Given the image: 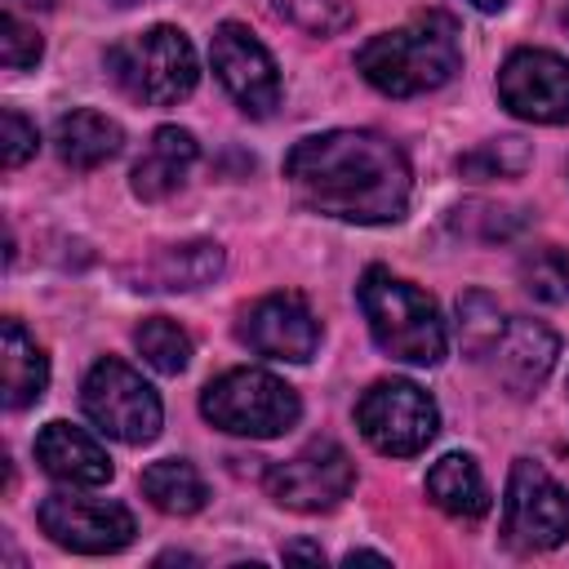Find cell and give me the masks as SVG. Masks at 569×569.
Instances as JSON below:
<instances>
[{"instance_id": "cell-1", "label": "cell", "mask_w": 569, "mask_h": 569, "mask_svg": "<svg viewBox=\"0 0 569 569\" xmlns=\"http://www.w3.org/2000/svg\"><path fill=\"white\" fill-rule=\"evenodd\" d=\"M284 178L298 200L342 222H400L409 209L405 151L369 129H329L302 138L284 156Z\"/></svg>"}, {"instance_id": "cell-2", "label": "cell", "mask_w": 569, "mask_h": 569, "mask_svg": "<svg viewBox=\"0 0 569 569\" xmlns=\"http://www.w3.org/2000/svg\"><path fill=\"white\" fill-rule=\"evenodd\" d=\"M462 67L458 53V31L445 13L413 18L396 31H382L360 44L356 71L387 98H413L449 84Z\"/></svg>"}, {"instance_id": "cell-3", "label": "cell", "mask_w": 569, "mask_h": 569, "mask_svg": "<svg viewBox=\"0 0 569 569\" xmlns=\"http://www.w3.org/2000/svg\"><path fill=\"white\" fill-rule=\"evenodd\" d=\"M360 311L369 320L373 342L405 365H440L449 333L436 302L387 267H369L360 276Z\"/></svg>"}, {"instance_id": "cell-4", "label": "cell", "mask_w": 569, "mask_h": 569, "mask_svg": "<svg viewBox=\"0 0 569 569\" xmlns=\"http://www.w3.org/2000/svg\"><path fill=\"white\" fill-rule=\"evenodd\" d=\"M111 80L147 107H173L196 89V49L178 27H147L107 49Z\"/></svg>"}, {"instance_id": "cell-5", "label": "cell", "mask_w": 569, "mask_h": 569, "mask_svg": "<svg viewBox=\"0 0 569 569\" xmlns=\"http://www.w3.org/2000/svg\"><path fill=\"white\" fill-rule=\"evenodd\" d=\"M200 413L218 431L249 436V440H271V436H284L298 422L302 400L284 378H276L267 369H227L222 378H213L204 387Z\"/></svg>"}, {"instance_id": "cell-6", "label": "cell", "mask_w": 569, "mask_h": 569, "mask_svg": "<svg viewBox=\"0 0 569 569\" xmlns=\"http://www.w3.org/2000/svg\"><path fill=\"white\" fill-rule=\"evenodd\" d=\"M80 405L84 413L93 418L98 431L124 440V445H147L160 436V422H164V409H160V396L156 387L129 369L124 360H98L89 373H84V391H80Z\"/></svg>"}, {"instance_id": "cell-7", "label": "cell", "mask_w": 569, "mask_h": 569, "mask_svg": "<svg viewBox=\"0 0 569 569\" xmlns=\"http://www.w3.org/2000/svg\"><path fill=\"white\" fill-rule=\"evenodd\" d=\"M356 427H360V436H365L378 453L409 458V453H422V449L436 440L440 413H436V400H431L418 382L387 378V382H373V387L360 396V405H356Z\"/></svg>"}, {"instance_id": "cell-8", "label": "cell", "mask_w": 569, "mask_h": 569, "mask_svg": "<svg viewBox=\"0 0 569 569\" xmlns=\"http://www.w3.org/2000/svg\"><path fill=\"white\" fill-rule=\"evenodd\" d=\"M502 533L516 551H551L569 538V493L529 458L511 462L502 498Z\"/></svg>"}, {"instance_id": "cell-9", "label": "cell", "mask_w": 569, "mask_h": 569, "mask_svg": "<svg viewBox=\"0 0 569 569\" xmlns=\"http://www.w3.org/2000/svg\"><path fill=\"white\" fill-rule=\"evenodd\" d=\"M356 485V462L338 440H311L267 471V493L289 511H329Z\"/></svg>"}, {"instance_id": "cell-10", "label": "cell", "mask_w": 569, "mask_h": 569, "mask_svg": "<svg viewBox=\"0 0 569 569\" xmlns=\"http://www.w3.org/2000/svg\"><path fill=\"white\" fill-rule=\"evenodd\" d=\"M40 529L80 556H107L133 542L138 525L129 516V507L111 502V498H84V493H49L40 502Z\"/></svg>"}, {"instance_id": "cell-11", "label": "cell", "mask_w": 569, "mask_h": 569, "mask_svg": "<svg viewBox=\"0 0 569 569\" xmlns=\"http://www.w3.org/2000/svg\"><path fill=\"white\" fill-rule=\"evenodd\" d=\"M209 58H213V71L222 80V89L240 102V111L249 116H271L280 107V71H276V58L267 53V44L240 27V22H222L209 40Z\"/></svg>"}, {"instance_id": "cell-12", "label": "cell", "mask_w": 569, "mask_h": 569, "mask_svg": "<svg viewBox=\"0 0 569 569\" xmlns=\"http://www.w3.org/2000/svg\"><path fill=\"white\" fill-rule=\"evenodd\" d=\"M498 98L520 120L565 124L569 120V62L551 49H516L498 71Z\"/></svg>"}, {"instance_id": "cell-13", "label": "cell", "mask_w": 569, "mask_h": 569, "mask_svg": "<svg viewBox=\"0 0 569 569\" xmlns=\"http://www.w3.org/2000/svg\"><path fill=\"white\" fill-rule=\"evenodd\" d=\"M240 342H249L258 356L271 360H311L320 347V320L298 293H267L240 316Z\"/></svg>"}, {"instance_id": "cell-14", "label": "cell", "mask_w": 569, "mask_h": 569, "mask_svg": "<svg viewBox=\"0 0 569 569\" xmlns=\"http://www.w3.org/2000/svg\"><path fill=\"white\" fill-rule=\"evenodd\" d=\"M560 356V338L538 325V320H507V329L498 333V342L489 347V365H493V378L511 391V396H533L542 387V378L551 373Z\"/></svg>"}, {"instance_id": "cell-15", "label": "cell", "mask_w": 569, "mask_h": 569, "mask_svg": "<svg viewBox=\"0 0 569 569\" xmlns=\"http://www.w3.org/2000/svg\"><path fill=\"white\" fill-rule=\"evenodd\" d=\"M36 462H40L53 480L76 485V489H93V485H107V480H111V458H107V449H102L89 431L62 422V418L40 427V436H36Z\"/></svg>"}, {"instance_id": "cell-16", "label": "cell", "mask_w": 569, "mask_h": 569, "mask_svg": "<svg viewBox=\"0 0 569 569\" xmlns=\"http://www.w3.org/2000/svg\"><path fill=\"white\" fill-rule=\"evenodd\" d=\"M196 156H200V147H196V138H191L187 129L160 124V129L151 133L147 151L138 156L133 173H129L133 196H138V200H164V196H173V191L182 187L187 169L196 164Z\"/></svg>"}, {"instance_id": "cell-17", "label": "cell", "mask_w": 569, "mask_h": 569, "mask_svg": "<svg viewBox=\"0 0 569 569\" xmlns=\"http://www.w3.org/2000/svg\"><path fill=\"white\" fill-rule=\"evenodd\" d=\"M120 147H124V133H120V124H116L111 116H102V111L80 107V111L58 116V124H53V151H58V160L71 164V169H98V164H107L111 156H120Z\"/></svg>"}, {"instance_id": "cell-18", "label": "cell", "mask_w": 569, "mask_h": 569, "mask_svg": "<svg viewBox=\"0 0 569 569\" xmlns=\"http://www.w3.org/2000/svg\"><path fill=\"white\" fill-rule=\"evenodd\" d=\"M222 271V249L213 240H187V244H169L156 258H147L138 267V284L133 289H164V293H182V289H200Z\"/></svg>"}, {"instance_id": "cell-19", "label": "cell", "mask_w": 569, "mask_h": 569, "mask_svg": "<svg viewBox=\"0 0 569 569\" xmlns=\"http://www.w3.org/2000/svg\"><path fill=\"white\" fill-rule=\"evenodd\" d=\"M0 378H4V405L9 409L36 405L49 387V360L18 320L0 325Z\"/></svg>"}, {"instance_id": "cell-20", "label": "cell", "mask_w": 569, "mask_h": 569, "mask_svg": "<svg viewBox=\"0 0 569 569\" xmlns=\"http://www.w3.org/2000/svg\"><path fill=\"white\" fill-rule=\"evenodd\" d=\"M427 493L440 511H449L458 520H480L489 511V485L467 453H445L427 471Z\"/></svg>"}, {"instance_id": "cell-21", "label": "cell", "mask_w": 569, "mask_h": 569, "mask_svg": "<svg viewBox=\"0 0 569 569\" xmlns=\"http://www.w3.org/2000/svg\"><path fill=\"white\" fill-rule=\"evenodd\" d=\"M142 493L156 511L164 516H191L204 507L209 489H204V476L187 462V458H160L142 471Z\"/></svg>"}, {"instance_id": "cell-22", "label": "cell", "mask_w": 569, "mask_h": 569, "mask_svg": "<svg viewBox=\"0 0 569 569\" xmlns=\"http://www.w3.org/2000/svg\"><path fill=\"white\" fill-rule=\"evenodd\" d=\"M533 164V151L525 138H493V142H480L476 151L458 156V173L462 178H520L525 169Z\"/></svg>"}, {"instance_id": "cell-23", "label": "cell", "mask_w": 569, "mask_h": 569, "mask_svg": "<svg viewBox=\"0 0 569 569\" xmlns=\"http://www.w3.org/2000/svg\"><path fill=\"white\" fill-rule=\"evenodd\" d=\"M133 347H138L142 360H147L151 369H160V373H182L187 360H191V338H187L173 320H164V316L142 320V325L133 329Z\"/></svg>"}, {"instance_id": "cell-24", "label": "cell", "mask_w": 569, "mask_h": 569, "mask_svg": "<svg viewBox=\"0 0 569 569\" xmlns=\"http://www.w3.org/2000/svg\"><path fill=\"white\" fill-rule=\"evenodd\" d=\"M520 284L533 302H565L569 298V258L556 244H538L520 258Z\"/></svg>"}, {"instance_id": "cell-25", "label": "cell", "mask_w": 569, "mask_h": 569, "mask_svg": "<svg viewBox=\"0 0 569 569\" xmlns=\"http://www.w3.org/2000/svg\"><path fill=\"white\" fill-rule=\"evenodd\" d=\"M458 329H462V347H467L476 360H485L489 347L498 342V333L507 329V316H502V307H498L489 293L471 289V293L458 298Z\"/></svg>"}, {"instance_id": "cell-26", "label": "cell", "mask_w": 569, "mask_h": 569, "mask_svg": "<svg viewBox=\"0 0 569 569\" xmlns=\"http://www.w3.org/2000/svg\"><path fill=\"white\" fill-rule=\"evenodd\" d=\"M271 9L289 27H298L307 36H338L356 18V4L351 0H271Z\"/></svg>"}, {"instance_id": "cell-27", "label": "cell", "mask_w": 569, "mask_h": 569, "mask_svg": "<svg viewBox=\"0 0 569 569\" xmlns=\"http://www.w3.org/2000/svg\"><path fill=\"white\" fill-rule=\"evenodd\" d=\"M449 227L458 236H471V240H511L520 231V213L489 204V200H471V204H458L449 213Z\"/></svg>"}, {"instance_id": "cell-28", "label": "cell", "mask_w": 569, "mask_h": 569, "mask_svg": "<svg viewBox=\"0 0 569 569\" xmlns=\"http://www.w3.org/2000/svg\"><path fill=\"white\" fill-rule=\"evenodd\" d=\"M40 53H44L40 36L27 22H18V13H0V62L9 71H22V67H36Z\"/></svg>"}, {"instance_id": "cell-29", "label": "cell", "mask_w": 569, "mask_h": 569, "mask_svg": "<svg viewBox=\"0 0 569 569\" xmlns=\"http://www.w3.org/2000/svg\"><path fill=\"white\" fill-rule=\"evenodd\" d=\"M36 124L22 116V111H4L0 116V160L9 164V169H18V164H27L31 156H36Z\"/></svg>"}, {"instance_id": "cell-30", "label": "cell", "mask_w": 569, "mask_h": 569, "mask_svg": "<svg viewBox=\"0 0 569 569\" xmlns=\"http://www.w3.org/2000/svg\"><path fill=\"white\" fill-rule=\"evenodd\" d=\"M284 560H316V565H320V560H325V551H320V547H311V542H289V547H284Z\"/></svg>"}, {"instance_id": "cell-31", "label": "cell", "mask_w": 569, "mask_h": 569, "mask_svg": "<svg viewBox=\"0 0 569 569\" xmlns=\"http://www.w3.org/2000/svg\"><path fill=\"white\" fill-rule=\"evenodd\" d=\"M356 560H378V565H387V556H382V551H351V556H347V565H356Z\"/></svg>"}, {"instance_id": "cell-32", "label": "cell", "mask_w": 569, "mask_h": 569, "mask_svg": "<svg viewBox=\"0 0 569 569\" xmlns=\"http://www.w3.org/2000/svg\"><path fill=\"white\" fill-rule=\"evenodd\" d=\"M9 4H18V9H49L53 0H9Z\"/></svg>"}, {"instance_id": "cell-33", "label": "cell", "mask_w": 569, "mask_h": 569, "mask_svg": "<svg viewBox=\"0 0 569 569\" xmlns=\"http://www.w3.org/2000/svg\"><path fill=\"white\" fill-rule=\"evenodd\" d=\"M471 4H476V9H485V13H498L507 0H471Z\"/></svg>"}, {"instance_id": "cell-34", "label": "cell", "mask_w": 569, "mask_h": 569, "mask_svg": "<svg viewBox=\"0 0 569 569\" xmlns=\"http://www.w3.org/2000/svg\"><path fill=\"white\" fill-rule=\"evenodd\" d=\"M556 18L565 22V31H569V0H556Z\"/></svg>"}, {"instance_id": "cell-35", "label": "cell", "mask_w": 569, "mask_h": 569, "mask_svg": "<svg viewBox=\"0 0 569 569\" xmlns=\"http://www.w3.org/2000/svg\"><path fill=\"white\" fill-rule=\"evenodd\" d=\"M116 4H138V0H116Z\"/></svg>"}]
</instances>
